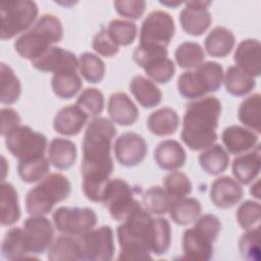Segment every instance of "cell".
<instances>
[{
    "label": "cell",
    "mask_w": 261,
    "mask_h": 261,
    "mask_svg": "<svg viewBox=\"0 0 261 261\" xmlns=\"http://www.w3.org/2000/svg\"><path fill=\"white\" fill-rule=\"evenodd\" d=\"M171 244V227L164 217L152 218L150 231V251L155 255L165 254Z\"/></svg>",
    "instance_id": "obj_37"
},
{
    "label": "cell",
    "mask_w": 261,
    "mask_h": 261,
    "mask_svg": "<svg viewBox=\"0 0 261 261\" xmlns=\"http://www.w3.org/2000/svg\"><path fill=\"white\" fill-rule=\"evenodd\" d=\"M199 163L207 174L219 175L228 167L229 155L221 145L213 144L201 152Z\"/></svg>",
    "instance_id": "obj_32"
},
{
    "label": "cell",
    "mask_w": 261,
    "mask_h": 261,
    "mask_svg": "<svg viewBox=\"0 0 261 261\" xmlns=\"http://www.w3.org/2000/svg\"><path fill=\"white\" fill-rule=\"evenodd\" d=\"M104 96L102 92L96 88H87L82 91L75 102V105L91 117H97L101 114L104 109Z\"/></svg>",
    "instance_id": "obj_46"
},
{
    "label": "cell",
    "mask_w": 261,
    "mask_h": 261,
    "mask_svg": "<svg viewBox=\"0 0 261 261\" xmlns=\"http://www.w3.org/2000/svg\"><path fill=\"white\" fill-rule=\"evenodd\" d=\"M24 237L32 254H42L53 242L54 229L44 215H31L22 224Z\"/></svg>",
    "instance_id": "obj_16"
},
{
    "label": "cell",
    "mask_w": 261,
    "mask_h": 261,
    "mask_svg": "<svg viewBox=\"0 0 261 261\" xmlns=\"http://www.w3.org/2000/svg\"><path fill=\"white\" fill-rule=\"evenodd\" d=\"M250 194L256 198V199H260V180L257 179L255 182H253V185L250 188Z\"/></svg>",
    "instance_id": "obj_52"
},
{
    "label": "cell",
    "mask_w": 261,
    "mask_h": 261,
    "mask_svg": "<svg viewBox=\"0 0 261 261\" xmlns=\"http://www.w3.org/2000/svg\"><path fill=\"white\" fill-rule=\"evenodd\" d=\"M20 218L18 195L15 188L6 181L1 182V224L12 225Z\"/></svg>",
    "instance_id": "obj_34"
},
{
    "label": "cell",
    "mask_w": 261,
    "mask_h": 261,
    "mask_svg": "<svg viewBox=\"0 0 261 261\" xmlns=\"http://www.w3.org/2000/svg\"><path fill=\"white\" fill-rule=\"evenodd\" d=\"M116 12L125 18L137 20L142 17L146 9L144 0H117L113 2Z\"/></svg>",
    "instance_id": "obj_49"
},
{
    "label": "cell",
    "mask_w": 261,
    "mask_h": 261,
    "mask_svg": "<svg viewBox=\"0 0 261 261\" xmlns=\"http://www.w3.org/2000/svg\"><path fill=\"white\" fill-rule=\"evenodd\" d=\"M51 87L54 94L61 99L73 98L82 89L83 82L76 70L54 73L51 79Z\"/></svg>",
    "instance_id": "obj_38"
},
{
    "label": "cell",
    "mask_w": 261,
    "mask_h": 261,
    "mask_svg": "<svg viewBox=\"0 0 261 261\" xmlns=\"http://www.w3.org/2000/svg\"><path fill=\"white\" fill-rule=\"evenodd\" d=\"M259 225L246 229L239 240V250L244 259L258 261L260 259Z\"/></svg>",
    "instance_id": "obj_47"
},
{
    "label": "cell",
    "mask_w": 261,
    "mask_h": 261,
    "mask_svg": "<svg viewBox=\"0 0 261 261\" xmlns=\"http://www.w3.org/2000/svg\"><path fill=\"white\" fill-rule=\"evenodd\" d=\"M47 258L51 261L82 260L77 238L65 233L57 237L48 249Z\"/></svg>",
    "instance_id": "obj_31"
},
{
    "label": "cell",
    "mask_w": 261,
    "mask_h": 261,
    "mask_svg": "<svg viewBox=\"0 0 261 261\" xmlns=\"http://www.w3.org/2000/svg\"><path fill=\"white\" fill-rule=\"evenodd\" d=\"M1 39L9 40L27 31L37 19L39 8L35 1L20 0L0 4Z\"/></svg>",
    "instance_id": "obj_8"
},
{
    "label": "cell",
    "mask_w": 261,
    "mask_h": 261,
    "mask_svg": "<svg viewBox=\"0 0 261 261\" xmlns=\"http://www.w3.org/2000/svg\"><path fill=\"white\" fill-rule=\"evenodd\" d=\"M107 112L112 122L122 126L133 125L140 114L137 105L124 92H116L109 97Z\"/></svg>",
    "instance_id": "obj_21"
},
{
    "label": "cell",
    "mask_w": 261,
    "mask_h": 261,
    "mask_svg": "<svg viewBox=\"0 0 261 261\" xmlns=\"http://www.w3.org/2000/svg\"><path fill=\"white\" fill-rule=\"evenodd\" d=\"M77 151L75 144L65 138H53L48 146V159L57 169L70 168L76 160Z\"/></svg>",
    "instance_id": "obj_26"
},
{
    "label": "cell",
    "mask_w": 261,
    "mask_h": 261,
    "mask_svg": "<svg viewBox=\"0 0 261 261\" xmlns=\"http://www.w3.org/2000/svg\"><path fill=\"white\" fill-rule=\"evenodd\" d=\"M50 171V161L43 155L25 160H19L17 173L20 179L27 184H34L45 178Z\"/></svg>",
    "instance_id": "obj_36"
},
{
    "label": "cell",
    "mask_w": 261,
    "mask_h": 261,
    "mask_svg": "<svg viewBox=\"0 0 261 261\" xmlns=\"http://www.w3.org/2000/svg\"><path fill=\"white\" fill-rule=\"evenodd\" d=\"M133 60L151 81L158 84H167L175 72L174 63L168 58L167 48L139 44L133 52Z\"/></svg>",
    "instance_id": "obj_9"
},
{
    "label": "cell",
    "mask_w": 261,
    "mask_h": 261,
    "mask_svg": "<svg viewBox=\"0 0 261 261\" xmlns=\"http://www.w3.org/2000/svg\"><path fill=\"white\" fill-rule=\"evenodd\" d=\"M261 46L256 39L242 41L234 52L236 65L247 74L255 77L261 73Z\"/></svg>",
    "instance_id": "obj_23"
},
{
    "label": "cell",
    "mask_w": 261,
    "mask_h": 261,
    "mask_svg": "<svg viewBox=\"0 0 261 261\" xmlns=\"http://www.w3.org/2000/svg\"><path fill=\"white\" fill-rule=\"evenodd\" d=\"M175 33L173 17L166 11L154 10L143 20L140 45L167 48Z\"/></svg>",
    "instance_id": "obj_13"
},
{
    "label": "cell",
    "mask_w": 261,
    "mask_h": 261,
    "mask_svg": "<svg viewBox=\"0 0 261 261\" xmlns=\"http://www.w3.org/2000/svg\"><path fill=\"white\" fill-rule=\"evenodd\" d=\"M106 30L111 40L118 47L133 44L138 33L135 22L123 19H112Z\"/></svg>",
    "instance_id": "obj_44"
},
{
    "label": "cell",
    "mask_w": 261,
    "mask_h": 261,
    "mask_svg": "<svg viewBox=\"0 0 261 261\" xmlns=\"http://www.w3.org/2000/svg\"><path fill=\"white\" fill-rule=\"evenodd\" d=\"M261 217V206L259 202L247 200L243 202L236 212V219L239 225L246 229L254 227L259 223Z\"/></svg>",
    "instance_id": "obj_48"
},
{
    "label": "cell",
    "mask_w": 261,
    "mask_h": 261,
    "mask_svg": "<svg viewBox=\"0 0 261 261\" xmlns=\"http://www.w3.org/2000/svg\"><path fill=\"white\" fill-rule=\"evenodd\" d=\"M142 203L145 210L150 214L161 215L168 212L172 199L166 193L164 188L152 186L143 194Z\"/></svg>",
    "instance_id": "obj_41"
},
{
    "label": "cell",
    "mask_w": 261,
    "mask_h": 261,
    "mask_svg": "<svg viewBox=\"0 0 261 261\" xmlns=\"http://www.w3.org/2000/svg\"><path fill=\"white\" fill-rule=\"evenodd\" d=\"M147 153V142L137 133H123L114 142V155L122 166L134 167L139 165L145 160Z\"/></svg>",
    "instance_id": "obj_15"
},
{
    "label": "cell",
    "mask_w": 261,
    "mask_h": 261,
    "mask_svg": "<svg viewBox=\"0 0 261 261\" xmlns=\"http://www.w3.org/2000/svg\"><path fill=\"white\" fill-rule=\"evenodd\" d=\"M154 160L161 169L175 171L185 165L187 153L177 141L164 140L154 150Z\"/></svg>",
    "instance_id": "obj_25"
},
{
    "label": "cell",
    "mask_w": 261,
    "mask_h": 261,
    "mask_svg": "<svg viewBox=\"0 0 261 261\" xmlns=\"http://www.w3.org/2000/svg\"><path fill=\"white\" fill-rule=\"evenodd\" d=\"M211 1H188L179 13L181 29L193 37L203 35L211 25L212 17L208 10Z\"/></svg>",
    "instance_id": "obj_17"
},
{
    "label": "cell",
    "mask_w": 261,
    "mask_h": 261,
    "mask_svg": "<svg viewBox=\"0 0 261 261\" xmlns=\"http://www.w3.org/2000/svg\"><path fill=\"white\" fill-rule=\"evenodd\" d=\"M261 96L259 93L247 97L240 105L239 120L248 128L261 133Z\"/></svg>",
    "instance_id": "obj_39"
},
{
    "label": "cell",
    "mask_w": 261,
    "mask_h": 261,
    "mask_svg": "<svg viewBox=\"0 0 261 261\" xmlns=\"http://www.w3.org/2000/svg\"><path fill=\"white\" fill-rule=\"evenodd\" d=\"M82 260L109 261L113 259L115 246L112 228L102 225L77 237Z\"/></svg>",
    "instance_id": "obj_12"
},
{
    "label": "cell",
    "mask_w": 261,
    "mask_h": 261,
    "mask_svg": "<svg viewBox=\"0 0 261 261\" xmlns=\"http://www.w3.org/2000/svg\"><path fill=\"white\" fill-rule=\"evenodd\" d=\"M92 47L99 55L104 57H113L119 51V47L111 40L107 30L102 28L93 38Z\"/></svg>",
    "instance_id": "obj_50"
},
{
    "label": "cell",
    "mask_w": 261,
    "mask_h": 261,
    "mask_svg": "<svg viewBox=\"0 0 261 261\" xmlns=\"http://www.w3.org/2000/svg\"><path fill=\"white\" fill-rule=\"evenodd\" d=\"M163 188L169 197L174 200L185 198L192 192L190 178L180 171H172L163 178Z\"/></svg>",
    "instance_id": "obj_45"
},
{
    "label": "cell",
    "mask_w": 261,
    "mask_h": 261,
    "mask_svg": "<svg viewBox=\"0 0 261 261\" xmlns=\"http://www.w3.org/2000/svg\"><path fill=\"white\" fill-rule=\"evenodd\" d=\"M128 87L137 102L144 108H153L162 100L161 90L153 81L144 75L134 76Z\"/></svg>",
    "instance_id": "obj_27"
},
{
    "label": "cell",
    "mask_w": 261,
    "mask_h": 261,
    "mask_svg": "<svg viewBox=\"0 0 261 261\" xmlns=\"http://www.w3.org/2000/svg\"><path fill=\"white\" fill-rule=\"evenodd\" d=\"M194 226L182 234L184 258L190 260H210L213 257V244L221 230V222L213 214H204Z\"/></svg>",
    "instance_id": "obj_5"
},
{
    "label": "cell",
    "mask_w": 261,
    "mask_h": 261,
    "mask_svg": "<svg viewBox=\"0 0 261 261\" xmlns=\"http://www.w3.org/2000/svg\"><path fill=\"white\" fill-rule=\"evenodd\" d=\"M30 248L28 246L23 229L12 227L8 229L1 243V255L7 260H21L30 258Z\"/></svg>",
    "instance_id": "obj_30"
},
{
    "label": "cell",
    "mask_w": 261,
    "mask_h": 261,
    "mask_svg": "<svg viewBox=\"0 0 261 261\" xmlns=\"http://www.w3.org/2000/svg\"><path fill=\"white\" fill-rule=\"evenodd\" d=\"M47 145L46 136L29 125H19L5 137L6 149L18 161L45 155Z\"/></svg>",
    "instance_id": "obj_10"
},
{
    "label": "cell",
    "mask_w": 261,
    "mask_h": 261,
    "mask_svg": "<svg viewBox=\"0 0 261 261\" xmlns=\"http://www.w3.org/2000/svg\"><path fill=\"white\" fill-rule=\"evenodd\" d=\"M96 212L89 207H59L53 213L55 227L61 233L79 237L97 224Z\"/></svg>",
    "instance_id": "obj_14"
},
{
    "label": "cell",
    "mask_w": 261,
    "mask_h": 261,
    "mask_svg": "<svg viewBox=\"0 0 261 261\" xmlns=\"http://www.w3.org/2000/svg\"><path fill=\"white\" fill-rule=\"evenodd\" d=\"M79 69L83 77L91 84L100 83L105 75V64L103 60L91 53L84 52L79 58Z\"/></svg>",
    "instance_id": "obj_43"
},
{
    "label": "cell",
    "mask_w": 261,
    "mask_h": 261,
    "mask_svg": "<svg viewBox=\"0 0 261 261\" xmlns=\"http://www.w3.org/2000/svg\"><path fill=\"white\" fill-rule=\"evenodd\" d=\"M225 150L233 155H241L254 149L259 142L258 134L241 125H230L221 134Z\"/></svg>",
    "instance_id": "obj_20"
},
{
    "label": "cell",
    "mask_w": 261,
    "mask_h": 261,
    "mask_svg": "<svg viewBox=\"0 0 261 261\" xmlns=\"http://www.w3.org/2000/svg\"><path fill=\"white\" fill-rule=\"evenodd\" d=\"M223 67L216 61H205L194 70L182 72L177 79V91L187 99H199L216 92L223 83Z\"/></svg>",
    "instance_id": "obj_7"
},
{
    "label": "cell",
    "mask_w": 261,
    "mask_h": 261,
    "mask_svg": "<svg viewBox=\"0 0 261 261\" xmlns=\"http://www.w3.org/2000/svg\"><path fill=\"white\" fill-rule=\"evenodd\" d=\"M221 114V103L215 96H207L187 104L180 139L185 145L193 150L199 151L213 145L218 136V126Z\"/></svg>",
    "instance_id": "obj_2"
},
{
    "label": "cell",
    "mask_w": 261,
    "mask_h": 261,
    "mask_svg": "<svg viewBox=\"0 0 261 261\" xmlns=\"http://www.w3.org/2000/svg\"><path fill=\"white\" fill-rule=\"evenodd\" d=\"M89 116L77 105H67L60 108L53 119V128L63 136H76L85 126Z\"/></svg>",
    "instance_id": "obj_22"
},
{
    "label": "cell",
    "mask_w": 261,
    "mask_h": 261,
    "mask_svg": "<svg viewBox=\"0 0 261 261\" xmlns=\"http://www.w3.org/2000/svg\"><path fill=\"white\" fill-rule=\"evenodd\" d=\"M0 102L5 105H11L17 102L21 94V84L13 69L4 62L0 64Z\"/></svg>",
    "instance_id": "obj_40"
},
{
    "label": "cell",
    "mask_w": 261,
    "mask_h": 261,
    "mask_svg": "<svg viewBox=\"0 0 261 261\" xmlns=\"http://www.w3.org/2000/svg\"><path fill=\"white\" fill-rule=\"evenodd\" d=\"M160 4H162V5H165V6H168V7H172V8H175V7H177V6H179V5H181L182 4V2H180V1H176V2H160Z\"/></svg>",
    "instance_id": "obj_53"
},
{
    "label": "cell",
    "mask_w": 261,
    "mask_h": 261,
    "mask_svg": "<svg viewBox=\"0 0 261 261\" xmlns=\"http://www.w3.org/2000/svg\"><path fill=\"white\" fill-rule=\"evenodd\" d=\"M151 214L140 204L117 226V241L119 244L118 260H147L151 259L150 231Z\"/></svg>",
    "instance_id": "obj_3"
},
{
    "label": "cell",
    "mask_w": 261,
    "mask_h": 261,
    "mask_svg": "<svg viewBox=\"0 0 261 261\" xmlns=\"http://www.w3.org/2000/svg\"><path fill=\"white\" fill-rule=\"evenodd\" d=\"M260 168L261 153L259 144L253 149V151L237 156L231 165V171L234 179L243 185H248L256 179L260 173Z\"/></svg>",
    "instance_id": "obj_24"
},
{
    "label": "cell",
    "mask_w": 261,
    "mask_h": 261,
    "mask_svg": "<svg viewBox=\"0 0 261 261\" xmlns=\"http://www.w3.org/2000/svg\"><path fill=\"white\" fill-rule=\"evenodd\" d=\"M171 220L178 225L194 223L202 213V205L196 198H180L174 200L168 210Z\"/></svg>",
    "instance_id": "obj_33"
},
{
    "label": "cell",
    "mask_w": 261,
    "mask_h": 261,
    "mask_svg": "<svg viewBox=\"0 0 261 261\" xmlns=\"http://www.w3.org/2000/svg\"><path fill=\"white\" fill-rule=\"evenodd\" d=\"M63 38V27L53 14H43L32 29L19 36L14 42L16 53L23 59L35 60L42 56L53 44Z\"/></svg>",
    "instance_id": "obj_4"
},
{
    "label": "cell",
    "mask_w": 261,
    "mask_h": 261,
    "mask_svg": "<svg viewBox=\"0 0 261 261\" xmlns=\"http://www.w3.org/2000/svg\"><path fill=\"white\" fill-rule=\"evenodd\" d=\"M117 130L110 119L97 116L88 124L83 139L81 173L83 192L92 202H101L114 165L111 143Z\"/></svg>",
    "instance_id": "obj_1"
},
{
    "label": "cell",
    "mask_w": 261,
    "mask_h": 261,
    "mask_svg": "<svg viewBox=\"0 0 261 261\" xmlns=\"http://www.w3.org/2000/svg\"><path fill=\"white\" fill-rule=\"evenodd\" d=\"M174 57L180 68L191 69L204 62L205 52L199 43L187 41L177 46Z\"/></svg>",
    "instance_id": "obj_42"
},
{
    "label": "cell",
    "mask_w": 261,
    "mask_h": 261,
    "mask_svg": "<svg viewBox=\"0 0 261 261\" xmlns=\"http://www.w3.org/2000/svg\"><path fill=\"white\" fill-rule=\"evenodd\" d=\"M31 62L32 66L37 70L52 72L53 74L79 68L76 55L69 50L57 46L50 47L42 56Z\"/></svg>",
    "instance_id": "obj_18"
},
{
    "label": "cell",
    "mask_w": 261,
    "mask_h": 261,
    "mask_svg": "<svg viewBox=\"0 0 261 261\" xmlns=\"http://www.w3.org/2000/svg\"><path fill=\"white\" fill-rule=\"evenodd\" d=\"M20 125V116L16 110L10 107H3L1 109V128L2 137H6L12 130Z\"/></svg>",
    "instance_id": "obj_51"
},
{
    "label": "cell",
    "mask_w": 261,
    "mask_h": 261,
    "mask_svg": "<svg viewBox=\"0 0 261 261\" xmlns=\"http://www.w3.org/2000/svg\"><path fill=\"white\" fill-rule=\"evenodd\" d=\"M71 191L69 179L58 172L50 173L25 196V210L31 215H47L54 206L66 200Z\"/></svg>",
    "instance_id": "obj_6"
},
{
    "label": "cell",
    "mask_w": 261,
    "mask_h": 261,
    "mask_svg": "<svg viewBox=\"0 0 261 261\" xmlns=\"http://www.w3.org/2000/svg\"><path fill=\"white\" fill-rule=\"evenodd\" d=\"M243 195L244 191L240 182L228 175L217 177L210 186V200L217 208L233 207L241 201Z\"/></svg>",
    "instance_id": "obj_19"
},
{
    "label": "cell",
    "mask_w": 261,
    "mask_h": 261,
    "mask_svg": "<svg viewBox=\"0 0 261 261\" xmlns=\"http://www.w3.org/2000/svg\"><path fill=\"white\" fill-rule=\"evenodd\" d=\"M223 83L226 92L237 97L249 94L256 87L255 77L247 74L237 65H230L226 69Z\"/></svg>",
    "instance_id": "obj_35"
},
{
    "label": "cell",
    "mask_w": 261,
    "mask_h": 261,
    "mask_svg": "<svg viewBox=\"0 0 261 261\" xmlns=\"http://www.w3.org/2000/svg\"><path fill=\"white\" fill-rule=\"evenodd\" d=\"M236 38L233 33L225 27H215L212 29L204 40L206 52L217 58L227 56L234 47Z\"/></svg>",
    "instance_id": "obj_28"
},
{
    "label": "cell",
    "mask_w": 261,
    "mask_h": 261,
    "mask_svg": "<svg viewBox=\"0 0 261 261\" xmlns=\"http://www.w3.org/2000/svg\"><path fill=\"white\" fill-rule=\"evenodd\" d=\"M179 125L177 112L170 107H162L151 112L147 119L148 129L155 136L166 137L173 135Z\"/></svg>",
    "instance_id": "obj_29"
},
{
    "label": "cell",
    "mask_w": 261,
    "mask_h": 261,
    "mask_svg": "<svg viewBox=\"0 0 261 261\" xmlns=\"http://www.w3.org/2000/svg\"><path fill=\"white\" fill-rule=\"evenodd\" d=\"M101 203L108 209L111 217L116 221H123L141 204L135 199L134 188L126 180L118 177L108 180Z\"/></svg>",
    "instance_id": "obj_11"
}]
</instances>
